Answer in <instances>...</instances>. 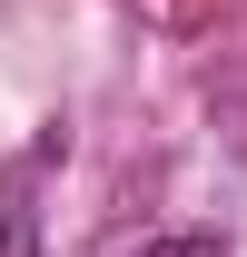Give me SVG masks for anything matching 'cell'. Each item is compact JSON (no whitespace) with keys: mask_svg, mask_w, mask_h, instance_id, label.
<instances>
[{"mask_svg":"<svg viewBox=\"0 0 247 257\" xmlns=\"http://www.w3.org/2000/svg\"><path fill=\"white\" fill-rule=\"evenodd\" d=\"M139 257H227V247H217V237H149Z\"/></svg>","mask_w":247,"mask_h":257,"instance_id":"6da1fadb","label":"cell"}]
</instances>
